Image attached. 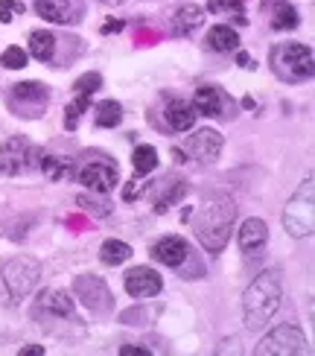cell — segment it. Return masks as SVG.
<instances>
[{"label": "cell", "instance_id": "6da1fadb", "mask_svg": "<svg viewBox=\"0 0 315 356\" xmlns=\"http://www.w3.org/2000/svg\"><path fill=\"white\" fill-rule=\"evenodd\" d=\"M234 219H236V204L231 196H207L199 204L196 219H193V231H196V240L202 243V248L210 251V254H219L231 240Z\"/></svg>", "mask_w": 315, "mask_h": 356}, {"label": "cell", "instance_id": "7a4b0ae2", "mask_svg": "<svg viewBox=\"0 0 315 356\" xmlns=\"http://www.w3.org/2000/svg\"><path fill=\"white\" fill-rule=\"evenodd\" d=\"M283 298V280L277 269H266L248 284L243 298V316L248 330H263L268 321L277 316V307Z\"/></svg>", "mask_w": 315, "mask_h": 356}, {"label": "cell", "instance_id": "3957f363", "mask_svg": "<svg viewBox=\"0 0 315 356\" xmlns=\"http://www.w3.org/2000/svg\"><path fill=\"white\" fill-rule=\"evenodd\" d=\"M272 62V70L280 82H289V85H298V82H307L315 70V58H312V50L307 44H298V41H289V44H280V47L272 50L268 56Z\"/></svg>", "mask_w": 315, "mask_h": 356}, {"label": "cell", "instance_id": "277c9868", "mask_svg": "<svg viewBox=\"0 0 315 356\" xmlns=\"http://www.w3.org/2000/svg\"><path fill=\"white\" fill-rule=\"evenodd\" d=\"M283 228L289 231V236L295 240H304L315 231V181L307 178V181L292 193V199L283 211Z\"/></svg>", "mask_w": 315, "mask_h": 356}, {"label": "cell", "instance_id": "5b68a950", "mask_svg": "<svg viewBox=\"0 0 315 356\" xmlns=\"http://www.w3.org/2000/svg\"><path fill=\"white\" fill-rule=\"evenodd\" d=\"M38 161H41V149L21 135L0 143V175L12 178V175L33 172V170H38Z\"/></svg>", "mask_w": 315, "mask_h": 356}, {"label": "cell", "instance_id": "8992f818", "mask_svg": "<svg viewBox=\"0 0 315 356\" xmlns=\"http://www.w3.org/2000/svg\"><path fill=\"white\" fill-rule=\"evenodd\" d=\"M38 280H41V263L35 257L18 254L3 263V284L15 301L26 298V295L38 286Z\"/></svg>", "mask_w": 315, "mask_h": 356}, {"label": "cell", "instance_id": "52a82bcc", "mask_svg": "<svg viewBox=\"0 0 315 356\" xmlns=\"http://www.w3.org/2000/svg\"><path fill=\"white\" fill-rule=\"evenodd\" d=\"M307 348V336L298 324H280L272 333L263 336V342L257 345V356H292V353H304Z\"/></svg>", "mask_w": 315, "mask_h": 356}, {"label": "cell", "instance_id": "ba28073f", "mask_svg": "<svg viewBox=\"0 0 315 356\" xmlns=\"http://www.w3.org/2000/svg\"><path fill=\"white\" fill-rule=\"evenodd\" d=\"M193 108H196V114L213 117V120H231L236 114V102L219 85H202L196 88V97H193Z\"/></svg>", "mask_w": 315, "mask_h": 356}, {"label": "cell", "instance_id": "9c48e42d", "mask_svg": "<svg viewBox=\"0 0 315 356\" xmlns=\"http://www.w3.org/2000/svg\"><path fill=\"white\" fill-rule=\"evenodd\" d=\"M73 295L82 298V304L91 309V313H108L114 307V295L105 286V280L97 275H79L73 280Z\"/></svg>", "mask_w": 315, "mask_h": 356}, {"label": "cell", "instance_id": "30bf717a", "mask_svg": "<svg viewBox=\"0 0 315 356\" xmlns=\"http://www.w3.org/2000/svg\"><path fill=\"white\" fill-rule=\"evenodd\" d=\"M35 12L50 24H79L85 18V0H35Z\"/></svg>", "mask_w": 315, "mask_h": 356}, {"label": "cell", "instance_id": "8fae6325", "mask_svg": "<svg viewBox=\"0 0 315 356\" xmlns=\"http://www.w3.org/2000/svg\"><path fill=\"white\" fill-rule=\"evenodd\" d=\"M123 286L131 298H152V295H158L163 289V277L155 269H149V266H138V269L126 272Z\"/></svg>", "mask_w": 315, "mask_h": 356}, {"label": "cell", "instance_id": "7c38bea8", "mask_svg": "<svg viewBox=\"0 0 315 356\" xmlns=\"http://www.w3.org/2000/svg\"><path fill=\"white\" fill-rule=\"evenodd\" d=\"M79 184H85L91 193H108L117 184V164L108 161H91L79 170Z\"/></svg>", "mask_w": 315, "mask_h": 356}, {"label": "cell", "instance_id": "4fadbf2b", "mask_svg": "<svg viewBox=\"0 0 315 356\" xmlns=\"http://www.w3.org/2000/svg\"><path fill=\"white\" fill-rule=\"evenodd\" d=\"M9 102L15 108H21V106H33V114L38 117L44 108H47V102H50V91H47V85H41V82H18V85H12V91H9Z\"/></svg>", "mask_w": 315, "mask_h": 356}, {"label": "cell", "instance_id": "5bb4252c", "mask_svg": "<svg viewBox=\"0 0 315 356\" xmlns=\"http://www.w3.org/2000/svg\"><path fill=\"white\" fill-rule=\"evenodd\" d=\"M222 143L225 140H222V135L216 129H199L196 135L187 140V149L196 161H202V164H213V161L219 158V152H222Z\"/></svg>", "mask_w": 315, "mask_h": 356}, {"label": "cell", "instance_id": "9a60e30c", "mask_svg": "<svg viewBox=\"0 0 315 356\" xmlns=\"http://www.w3.org/2000/svg\"><path fill=\"white\" fill-rule=\"evenodd\" d=\"M187 257H190V245L181 236H161L152 245V260H158L161 266H170V269L181 266Z\"/></svg>", "mask_w": 315, "mask_h": 356}, {"label": "cell", "instance_id": "2e32d148", "mask_svg": "<svg viewBox=\"0 0 315 356\" xmlns=\"http://www.w3.org/2000/svg\"><path fill=\"white\" fill-rule=\"evenodd\" d=\"M266 240H268V228L263 219H245L243 228H239V251H243L245 257L251 254H260L266 248Z\"/></svg>", "mask_w": 315, "mask_h": 356}, {"label": "cell", "instance_id": "e0dca14e", "mask_svg": "<svg viewBox=\"0 0 315 356\" xmlns=\"http://www.w3.org/2000/svg\"><path fill=\"white\" fill-rule=\"evenodd\" d=\"M35 313H47L56 318H67L73 316V298L62 289H47L38 295V304H35Z\"/></svg>", "mask_w": 315, "mask_h": 356}, {"label": "cell", "instance_id": "ac0fdd59", "mask_svg": "<svg viewBox=\"0 0 315 356\" xmlns=\"http://www.w3.org/2000/svg\"><path fill=\"white\" fill-rule=\"evenodd\" d=\"M163 117H167V123L172 131H190L193 126H196V108H193V102L187 99H172L167 111H163Z\"/></svg>", "mask_w": 315, "mask_h": 356}, {"label": "cell", "instance_id": "d6986e66", "mask_svg": "<svg viewBox=\"0 0 315 356\" xmlns=\"http://www.w3.org/2000/svg\"><path fill=\"white\" fill-rule=\"evenodd\" d=\"M204 41H207V47L213 53H234V50H239V35H236V29L228 26V24L210 26Z\"/></svg>", "mask_w": 315, "mask_h": 356}, {"label": "cell", "instance_id": "ffe728a7", "mask_svg": "<svg viewBox=\"0 0 315 356\" xmlns=\"http://www.w3.org/2000/svg\"><path fill=\"white\" fill-rule=\"evenodd\" d=\"M38 170L44 172L47 181H70L73 172H76L70 158H58V155H41Z\"/></svg>", "mask_w": 315, "mask_h": 356}, {"label": "cell", "instance_id": "44dd1931", "mask_svg": "<svg viewBox=\"0 0 315 356\" xmlns=\"http://www.w3.org/2000/svg\"><path fill=\"white\" fill-rule=\"evenodd\" d=\"M204 21V9L196 6V3H187L175 12L172 18V33L175 35H193V29H199Z\"/></svg>", "mask_w": 315, "mask_h": 356}, {"label": "cell", "instance_id": "7402d4cb", "mask_svg": "<svg viewBox=\"0 0 315 356\" xmlns=\"http://www.w3.org/2000/svg\"><path fill=\"white\" fill-rule=\"evenodd\" d=\"M29 53L38 62H53L56 56V35L47 33V29H35L33 35H29Z\"/></svg>", "mask_w": 315, "mask_h": 356}, {"label": "cell", "instance_id": "603a6c76", "mask_svg": "<svg viewBox=\"0 0 315 356\" xmlns=\"http://www.w3.org/2000/svg\"><path fill=\"white\" fill-rule=\"evenodd\" d=\"M298 24H301L298 9L292 3H286V0H277V6L272 12V29H277V33H289V29H295Z\"/></svg>", "mask_w": 315, "mask_h": 356}, {"label": "cell", "instance_id": "cb8c5ba5", "mask_svg": "<svg viewBox=\"0 0 315 356\" xmlns=\"http://www.w3.org/2000/svg\"><path fill=\"white\" fill-rule=\"evenodd\" d=\"M131 254H134L131 245L123 243V240H105V243L99 245V260H102L105 266H120V263H126Z\"/></svg>", "mask_w": 315, "mask_h": 356}, {"label": "cell", "instance_id": "d4e9b609", "mask_svg": "<svg viewBox=\"0 0 315 356\" xmlns=\"http://www.w3.org/2000/svg\"><path fill=\"white\" fill-rule=\"evenodd\" d=\"M120 120H123V108H120V102H114V99L99 102L97 111H94V123L99 129H114Z\"/></svg>", "mask_w": 315, "mask_h": 356}, {"label": "cell", "instance_id": "484cf974", "mask_svg": "<svg viewBox=\"0 0 315 356\" xmlns=\"http://www.w3.org/2000/svg\"><path fill=\"white\" fill-rule=\"evenodd\" d=\"M131 164H134V175H149L158 167V149L155 146H149V143L138 146L134 155H131Z\"/></svg>", "mask_w": 315, "mask_h": 356}, {"label": "cell", "instance_id": "4316f807", "mask_svg": "<svg viewBox=\"0 0 315 356\" xmlns=\"http://www.w3.org/2000/svg\"><path fill=\"white\" fill-rule=\"evenodd\" d=\"M184 193H187V184H184V181H175V178H170L167 193H161V196L155 199V213H167L170 207L184 196Z\"/></svg>", "mask_w": 315, "mask_h": 356}, {"label": "cell", "instance_id": "83f0119b", "mask_svg": "<svg viewBox=\"0 0 315 356\" xmlns=\"http://www.w3.org/2000/svg\"><path fill=\"white\" fill-rule=\"evenodd\" d=\"M91 108V94H76V99L70 102V106L65 108V126L67 129H76L79 126V117Z\"/></svg>", "mask_w": 315, "mask_h": 356}, {"label": "cell", "instance_id": "f1b7e54d", "mask_svg": "<svg viewBox=\"0 0 315 356\" xmlns=\"http://www.w3.org/2000/svg\"><path fill=\"white\" fill-rule=\"evenodd\" d=\"M243 6L245 0H210L207 3V12H234L239 24H245V15H243Z\"/></svg>", "mask_w": 315, "mask_h": 356}, {"label": "cell", "instance_id": "f546056e", "mask_svg": "<svg viewBox=\"0 0 315 356\" xmlns=\"http://www.w3.org/2000/svg\"><path fill=\"white\" fill-rule=\"evenodd\" d=\"M102 88V76L94 70V73H85V76H79L76 82H73V91L76 94H97Z\"/></svg>", "mask_w": 315, "mask_h": 356}, {"label": "cell", "instance_id": "4dcf8cb0", "mask_svg": "<svg viewBox=\"0 0 315 356\" xmlns=\"http://www.w3.org/2000/svg\"><path fill=\"white\" fill-rule=\"evenodd\" d=\"M0 65L9 67V70L26 67V50H21V47H6L3 56H0Z\"/></svg>", "mask_w": 315, "mask_h": 356}, {"label": "cell", "instance_id": "1f68e13d", "mask_svg": "<svg viewBox=\"0 0 315 356\" xmlns=\"http://www.w3.org/2000/svg\"><path fill=\"white\" fill-rule=\"evenodd\" d=\"M26 6L21 0H0V24H12V15H24Z\"/></svg>", "mask_w": 315, "mask_h": 356}, {"label": "cell", "instance_id": "d6a6232c", "mask_svg": "<svg viewBox=\"0 0 315 356\" xmlns=\"http://www.w3.org/2000/svg\"><path fill=\"white\" fill-rule=\"evenodd\" d=\"M85 211H91V213H97V216H108L111 213V204L108 202H99V199H88V196H79L76 199Z\"/></svg>", "mask_w": 315, "mask_h": 356}, {"label": "cell", "instance_id": "836d02e7", "mask_svg": "<svg viewBox=\"0 0 315 356\" xmlns=\"http://www.w3.org/2000/svg\"><path fill=\"white\" fill-rule=\"evenodd\" d=\"M140 193H143V184H140V175H134V178H131V181L126 184V190H123V196H126V199L131 202L134 196H140Z\"/></svg>", "mask_w": 315, "mask_h": 356}, {"label": "cell", "instance_id": "e575fe53", "mask_svg": "<svg viewBox=\"0 0 315 356\" xmlns=\"http://www.w3.org/2000/svg\"><path fill=\"white\" fill-rule=\"evenodd\" d=\"M120 356H149V350L138 348V345H123V348H120Z\"/></svg>", "mask_w": 315, "mask_h": 356}, {"label": "cell", "instance_id": "d590c367", "mask_svg": "<svg viewBox=\"0 0 315 356\" xmlns=\"http://www.w3.org/2000/svg\"><path fill=\"white\" fill-rule=\"evenodd\" d=\"M47 350H44V345H26L21 348V356H44Z\"/></svg>", "mask_w": 315, "mask_h": 356}, {"label": "cell", "instance_id": "8d00e7d4", "mask_svg": "<svg viewBox=\"0 0 315 356\" xmlns=\"http://www.w3.org/2000/svg\"><path fill=\"white\" fill-rule=\"evenodd\" d=\"M236 65H239V67H245V70H254V67H257V65L251 62V56H248V53H236Z\"/></svg>", "mask_w": 315, "mask_h": 356}, {"label": "cell", "instance_id": "74e56055", "mask_svg": "<svg viewBox=\"0 0 315 356\" xmlns=\"http://www.w3.org/2000/svg\"><path fill=\"white\" fill-rule=\"evenodd\" d=\"M120 29H123V24H120V21H111V24H105V26H102V33H120Z\"/></svg>", "mask_w": 315, "mask_h": 356}]
</instances>
